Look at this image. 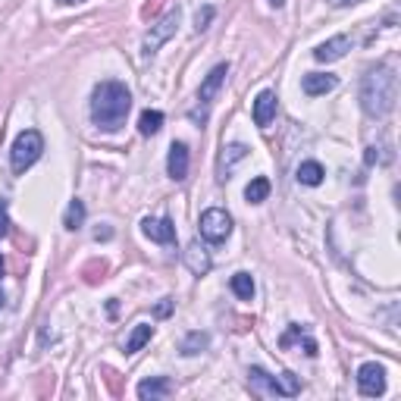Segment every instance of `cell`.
Segmentation results:
<instances>
[{
    "label": "cell",
    "instance_id": "6da1fadb",
    "mask_svg": "<svg viewBox=\"0 0 401 401\" xmlns=\"http://www.w3.org/2000/svg\"><path fill=\"white\" fill-rule=\"evenodd\" d=\"M398 100V75L395 69L380 63V66L367 69L364 78H360V110L373 120H386V116L395 110Z\"/></svg>",
    "mask_w": 401,
    "mask_h": 401
},
{
    "label": "cell",
    "instance_id": "7a4b0ae2",
    "mask_svg": "<svg viewBox=\"0 0 401 401\" xmlns=\"http://www.w3.org/2000/svg\"><path fill=\"white\" fill-rule=\"evenodd\" d=\"M132 110V94L123 82L107 78L91 94V120L100 132H120Z\"/></svg>",
    "mask_w": 401,
    "mask_h": 401
},
{
    "label": "cell",
    "instance_id": "3957f363",
    "mask_svg": "<svg viewBox=\"0 0 401 401\" xmlns=\"http://www.w3.org/2000/svg\"><path fill=\"white\" fill-rule=\"evenodd\" d=\"M248 389L261 398H292L301 392V382H298L295 373H282V376H273L266 373L264 367H248Z\"/></svg>",
    "mask_w": 401,
    "mask_h": 401
},
{
    "label": "cell",
    "instance_id": "277c9868",
    "mask_svg": "<svg viewBox=\"0 0 401 401\" xmlns=\"http://www.w3.org/2000/svg\"><path fill=\"white\" fill-rule=\"evenodd\" d=\"M226 75H229V63H219V66H214L207 75H204V82H201V88H198V104H194L192 113H188L198 125L207 123L210 107H214V98L219 94V88H223Z\"/></svg>",
    "mask_w": 401,
    "mask_h": 401
},
{
    "label": "cell",
    "instance_id": "5b68a950",
    "mask_svg": "<svg viewBox=\"0 0 401 401\" xmlns=\"http://www.w3.org/2000/svg\"><path fill=\"white\" fill-rule=\"evenodd\" d=\"M44 154V138L38 129H26L19 132L10 147V163H13V172H26L28 167H35L38 157Z\"/></svg>",
    "mask_w": 401,
    "mask_h": 401
},
{
    "label": "cell",
    "instance_id": "8992f818",
    "mask_svg": "<svg viewBox=\"0 0 401 401\" xmlns=\"http://www.w3.org/2000/svg\"><path fill=\"white\" fill-rule=\"evenodd\" d=\"M179 19H182V10H179V6H172V10L163 16L157 26H151V31L145 35V41H141V53H145V57H154V53L160 51V44H167L170 38L176 35Z\"/></svg>",
    "mask_w": 401,
    "mask_h": 401
},
{
    "label": "cell",
    "instance_id": "52a82bcc",
    "mask_svg": "<svg viewBox=\"0 0 401 401\" xmlns=\"http://www.w3.org/2000/svg\"><path fill=\"white\" fill-rule=\"evenodd\" d=\"M201 239L210 241V245H219V241H226L232 235V217L226 214V210L219 207H210L201 214Z\"/></svg>",
    "mask_w": 401,
    "mask_h": 401
},
{
    "label": "cell",
    "instance_id": "ba28073f",
    "mask_svg": "<svg viewBox=\"0 0 401 401\" xmlns=\"http://www.w3.org/2000/svg\"><path fill=\"white\" fill-rule=\"evenodd\" d=\"M358 389H360V395H367V398H380V395H386V367L382 364H360V370H358Z\"/></svg>",
    "mask_w": 401,
    "mask_h": 401
},
{
    "label": "cell",
    "instance_id": "9c48e42d",
    "mask_svg": "<svg viewBox=\"0 0 401 401\" xmlns=\"http://www.w3.org/2000/svg\"><path fill=\"white\" fill-rule=\"evenodd\" d=\"M348 51H351V38L348 35H335V38H329V41H323L320 47H313V60L317 63H335V60H342Z\"/></svg>",
    "mask_w": 401,
    "mask_h": 401
},
{
    "label": "cell",
    "instance_id": "30bf717a",
    "mask_svg": "<svg viewBox=\"0 0 401 401\" xmlns=\"http://www.w3.org/2000/svg\"><path fill=\"white\" fill-rule=\"evenodd\" d=\"M245 157H248L245 145H239V141H235V145H226L223 154H219V160H217V179H219V182H226V179L232 176V170L239 167Z\"/></svg>",
    "mask_w": 401,
    "mask_h": 401
},
{
    "label": "cell",
    "instance_id": "8fae6325",
    "mask_svg": "<svg viewBox=\"0 0 401 401\" xmlns=\"http://www.w3.org/2000/svg\"><path fill=\"white\" fill-rule=\"evenodd\" d=\"M167 172L172 182H185L188 179V147L182 141H172L170 157H167Z\"/></svg>",
    "mask_w": 401,
    "mask_h": 401
},
{
    "label": "cell",
    "instance_id": "7c38bea8",
    "mask_svg": "<svg viewBox=\"0 0 401 401\" xmlns=\"http://www.w3.org/2000/svg\"><path fill=\"white\" fill-rule=\"evenodd\" d=\"M141 232H145L151 241H157V245H172V241H176V226H172L170 219L147 217L145 223H141Z\"/></svg>",
    "mask_w": 401,
    "mask_h": 401
},
{
    "label": "cell",
    "instance_id": "4fadbf2b",
    "mask_svg": "<svg viewBox=\"0 0 401 401\" xmlns=\"http://www.w3.org/2000/svg\"><path fill=\"white\" fill-rule=\"evenodd\" d=\"M276 100H279L276 91H270V88L254 98V123L261 125V129H266V125L276 120Z\"/></svg>",
    "mask_w": 401,
    "mask_h": 401
},
{
    "label": "cell",
    "instance_id": "5bb4252c",
    "mask_svg": "<svg viewBox=\"0 0 401 401\" xmlns=\"http://www.w3.org/2000/svg\"><path fill=\"white\" fill-rule=\"evenodd\" d=\"M295 342H298V345H304V355H308V358H313V355H317V342L311 339V335H308V329H304L301 323H292V326L286 329V333H282L279 348H292Z\"/></svg>",
    "mask_w": 401,
    "mask_h": 401
},
{
    "label": "cell",
    "instance_id": "9a60e30c",
    "mask_svg": "<svg viewBox=\"0 0 401 401\" xmlns=\"http://www.w3.org/2000/svg\"><path fill=\"white\" fill-rule=\"evenodd\" d=\"M339 85V78L335 75H329V73H308L301 78V88L308 98H320V94H329Z\"/></svg>",
    "mask_w": 401,
    "mask_h": 401
},
{
    "label": "cell",
    "instance_id": "2e32d148",
    "mask_svg": "<svg viewBox=\"0 0 401 401\" xmlns=\"http://www.w3.org/2000/svg\"><path fill=\"white\" fill-rule=\"evenodd\" d=\"M185 264H188V270H192L194 276H204V273H210V266H214L210 251L204 248L201 241H192V245L185 248Z\"/></svg>",
    "mask_w": 401,
    "mask_h": 401
},
{
    "label": "cell",
    "instance_id": "e0dca14e",
    "mask_svg": "<svg viewBox=\"0 0 401 401\" xmlns=\"http://www.w3.org/2000/svg\"><path fill=\"white\" fill-rule=\"evenodd\" d=\"M135 392H138L141 401H157V398H167L170 395L172 382L167 380V376H151V380H141Z\"/></svg>",
    "mask_w": 401,
    "mask_h": 401
},
{
    "label": "cell",
    "instance_id": "ac0fdd59",
    "mask_svg": "<svg viewBox=\"0 0 401 401\" xmlns=\"http://www.w3.org/2000/svg\"><path fill=\"white\" fill-rule=\"evenodd\" d=\"M323 176H326V170L320 167L317 160H304L301 167H298V182H301V185H311L313 188V185L323 182Z\"/></svg>",
    "mask_w": 401,
    "mask_h": 401
},
{
    "label": "cell",
    "instance_id": "d6986e66",
    "mask_svg": "<svg viewBox=\"0 0 401 401\" xmlns=\"http://www.w3.org/2000/svg\"><path fill=\"white\" fill-rule=\"evenodd\" d=\"M151 335H154V326H147V323H141L132 329V335L125 339V355H135V351H141L147 342H151Z\"/></svg>",
    "mask_w": 401,
    "mask_h": 401
},
{
    "label": "cell",
    "instance_id": "ffe728a7",
    "mask_svg": "<svg viewBox=\"0 0 401 401\" xmlns=\"http://www.w3.org/2000/svg\"><path fill=\"white\" fill-rule=\"evenodd\" d=\"M160 129H163V113H160V110H145V113L138 116V132L145 138L157 135Z\"/></svg>",
    "mask_w": 401,
    "mask_h": 401
},
{
    "label": "cell",
    "instance_id": "44dd1931",
    "mask_svg": "<svg viewBox=\"0 0 401 401\" xmlns=\"http://www.w3.org/2000/svg\"><path fill=\"white\" fill-rule=\"evenodd\" d=\"M266 198H270V179H266V176L251 179L248 188H245V201L248 204H264Z\"/></svg>",
    "mask_w": 401,
    "mask_h": 401
},
{
    "label": "cell",
    "instance_id": "7402d4cb",
    "mask_svg": "<svg viewBox=\"0 0 401 401\" xmlns=\"http://www.w3.org/2000/svg\"><path fill=\"white\" fill-rule=\"evenodd\" d=\"M63 226H66L69 232H78L85 226V204L82 201H69V207H66V214H63Z\"/></svg>",
    "mask_w": 401,
    "mask_h": 401
},
{
    "label": "cell",
    "instance_id": "603a6c76",
    "mask_svg": "<svg viewBox=\"0 0 401 401\" xmlns=\"http://www.w3.org/2000/svg\"><path fill=\"white\" fill-rule=\"evenodd\" d=\"M229 288L241 301H251V298H254V279H251V273H235L229 279Z\"/></svg>",
    "mask_w": 401,
    "mask_h": 401
},
{
    "label": "cell",
    "instance_id": "cb8c5ba5",
    "mask_svg": "<svg viewBox=\"0 0 401 401\" xmlns=\"http://www.w3.org/2000/svg\"><path fill=\"white\" fill-rule=\"evenodd\" d=\"M207 345H210V335H207V333H188L185 342H182V355H188V358H192V355H201Z\"/></svg>",
    "mask_w": 401,
    "mask_h": 401
},
{
    "label": "cell",
    "instance_id": "d4e9b609",
    "mask_svg": "<svg viewBox=\"0 0 401 401\" xmlns=\"http://www.w3.org/2000/svg\"><path fill=\"white\" fill-rule=\"evenodd\" d=\"M210 22H214V6H201L198 16H194V31H207L210 28Z\"/></svg>",
    "mask_w": 401,
    "mask_h": 401
},
{
    "label": "cell",
    "instance_id": "484cf974",
    "mask_svg": "<svg viewBox=\"0 0 401 401\" xmlns=\"http://www.w3.org/2000/svg\"><path fill=\"white\" fill-rule=\"evenodd\" d=\"M10 214H6V201L0 198V239H6V235H10Z\"/></svg>",
    "mask_w": 401,
    "mask_h": 401
},
{
    "label": "cell",
    "instance_id": "4316f807",
    "mask_svg": "<svg viewBox=\"0 0 401 401\" xmlns=\"http://www.w3.org/2000/svg\"><path fill=\"white\" fill-rule=\"evenodd\" d=\"M94 239H98V241H100V239H104V241H107V239H113V229H107V226H104V229L94 232Z\"/></svg>",
    "mask_w": 401,
    "mask_h": 401
},
{
    "label": "cell",
    "instance_id": "83f0119b",
    "mask_svg": "<svg viewBox=\"0 0 401 401\" xmlns=\"http://www.w3.org/2000/svg\"><path fill=\"white\" fill-rule=\"evenodd\" d=\"M364 160H367V163H370V167H373V163H376V160H380V154H376V147H367V157H364Z\"/></svg>",
    "mask_w": 401,
    "mask_h": 401
},
{
    "label": "cell",
    "instance_id": "f1b7e54d",
    "mask_svg": "<svg viewBox=\"0 0 401 401\" xmlns=\"http://www.w3.org/2000/svg\"><path fill=\"white\" fill-rule=\"evenodd\" d=\"M157 313H160V317H167V313H170V298H163V304H157Z\"/></svg>",
    "mask_w": 401,
    "mask_h": 401
},
{
    "label": "cell",
    "instance_id": "f546056e",
    "mask_svg": "<svg viewBox=\"0 0 401 401\" xmlns=\"http://www.w3.org/2000/svg\"><path fill=\"white\" fill-rule=\"evenodd\" d=\"M333 6H351V4H358V0H329Z\"/></svg>",
    "mask_w": 401,
    "mask_h": 401
},
{
    "label": "cell",
    "instance_id": "4dcf8cb0",
    "mask_svg": "<svg viewBox=\"0 0 401 401\" xmlns=\"http://www.w3.org/2000/svg\"><path fill=\"white\" fill-rule=\"evenodd\" d=\"M266 4H270L273 10H282V6H286V0H266Z\"/></svg>",
    "mask_w": 401,
    "mask_h": 401
},
{
    "label": "cell",
    "instance_id": "1f68e13d",
    "mask_svg": "<svg viewBox=\"0 0 401 401\" xmlns=\"http://www.w3.org/2000/svg\"><path fill=\"white\" fill-rule=\"evenodd\" d=\"M57 4H66V6H73V4H85V0H57Z\"/></svg>",
    "mask_w": 401,
    "mask_h": 401
},
{
    "label": "cell",
    "instance_id": "d6a6232c",
    "mask_svg": "<svg viewBox=\"0 0 401 401\" xmlns=\"http://www.w3.org/2000/svg\"><path fill=\"white\" fill-rule=\"evenodd\" d=\"M0 279H4V257H0Z\"/></svg>",
    "mask_w": 401,
    "mask_h": 401
},
{
    "label": "cell",
    "instance_id": "836d02e7",
    "mask_svg": "<svg viewBox=\"0 0 401 401\" xmlns=\"http://www.w3.org/2000/svg\"><path fill=\"white\" fill-rule=\"evenodd\" d=\"M0 301H4V298H0Z\"/></svg>",
    "mask_w": 401,
    "mask_h": 401
}]
</instances>
